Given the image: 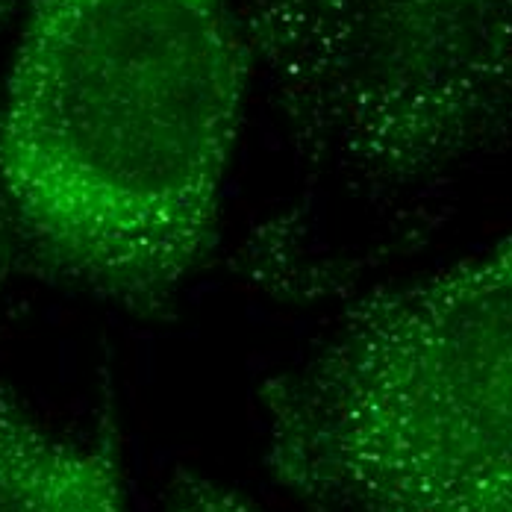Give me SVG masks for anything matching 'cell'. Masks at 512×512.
<instances>
[{"label":"cell","instance_id":"1","mask_svg":"<svg viewBox=\"0 0 512 512\" xmlns=\"http://www.w3.org/2000/svg\"><path fill=\"white\" fill-rule=\"evenodd\" d=\"M251 74L233 0H33L0 103V268L165 315L218 242Z\"/></svg>","mask_w":512,"mask_h":512},{"label":"cell","instance_id":"2","mask_svg":"<svg viewBox=\"0 0 512 512\" xmlns=\"http://www.w3.org/2000/svg\"><path fill=\"white\" fill-rule=\"evenodd\" d=\"M259 407L309 512H512V236L354 292Z\"/></svg>","mask_w":512,"mask_h":512},{"label":"cell","instance_id":"3","mask_svg":"<svg viewBox=\"0 0 512 512\" xmlns=\"http://www.w3.org/2000/svg\"><path fill=\"white\" fill-rule=\"evenodd\" d=\"M304 183L362 215L433 198L512 139V0H245Z\"/></svg>","mask_w":512,"mask_h":512},{"label":"cell","instance_id":"4","mask_svg":"<svg viewBox=\"0 0 512 512\" xmlns=\"http://www.w3.org/2000/svg\"><path fill=\"white\" fill-rule=\"evenodd\" d=\"M0 512H127L112 430L53 433L0 386Z\"/></svg>","mask_w":512,"mask_h":512},{"label":"cell","instance_id":"5","mask_svg":"<svg viewBox=\"0 0 512 512\" xmlns=\"http://www.w3.org/2000/svg\"><path fill=\"white\" fill-rule=\"evenodd\" d=\"M165 512H262L236 489H227L215 480L198 474H180L174 480Z\"/></svg>","mask_w":512,"mask_h":512},{"label":"cell","instance_id":"6","mask_svg":"<svg viewBox=\"0 0 512 512\" xmlns=\"http://www.w3.org/2000/svg\"><path fill=\"white\" fill-rule=\"evenodd\" d=\"M12 3H15V0H0V24H3V18L12 12Z\"/></svg>","mask_w":512,"mask_h":512}]
</instances>
